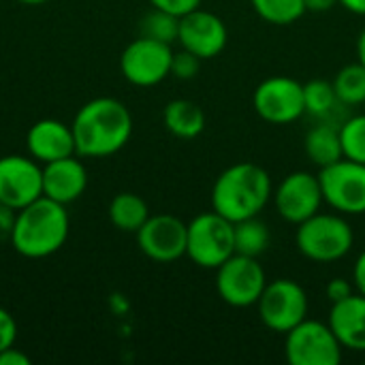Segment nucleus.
Listing matches in <instances>:
<instances>
[{"mask_svg":"<svg viewBox=\"0 0 365 365\" xmlns=\"http://www.w3.org/2000/svg\"><path fill=\"white\" fill-rule=\"evenodd\" d=\"M178 30H180V17L160 9H154L148 13L141 21V34L163 41V43H173L178 41Z\"/></svg>","mask_w":365,"mask_h":365,"instance_id":"27","label":"nucleus"},{"mask_svg":"<svg viewBox=\"0 0 365 365\" xmlns=\"http://www.w3.org/2000/svg\"><path fill=\"white\" fill-rule=\"evenodd\" d=\"M201 2H203V0H150V4H152L154 9L173 13V15H178V17H182V15L195 11V9H199Z\"/></svg>","mask_w":365,"mask_h":365,"instance_id":"30","label":"nucleus"},{"mask_svg":"<svg viewBox=\"0 0 365 365\" xmlns=\"http://www.w3.org/2000/svg\"><path fill=\"white\" fill-rule=\"evenodd\" d=\"M68 212L66 205L47 197H38L30 205L17 210L11 231V244L15 252L26 259H45L56 255L68 237Z\"/></svg>","mask_w":365,"mask_h":365,"instance_id":"3","label":"nucleus"},{"mask_svg":"<svg viewBox=\"0 0 365 365\" xmlns=\"http://www.w3.org/2000/svg\"><path fill=\"white\" fill-rule=\"evenodd\" d=\"M353 282H355L357 293L365 295V250L357 257V261H355V267H353Z\"/></svg>","mask_w":365,"mask_h":365,"instance_id":"34","label":"nucleus"},{"mask_svg":"<svg viewBox=\"0 0 365 365\" xmlns=\"http://www.w3.org/2000/svg\"><path fill=\"white\" fill-rule=\"evenodd\" d=\"M173 49L169 43L139 36L128 43L120 56V71L124 79L139 88H152L171 75Z\"/></svg>","mask_w":365,"mask_h":365,"instance_id":"10","label":"nucleus"},{"mask_svg":"<svg viewBox=\"0 0 365 365\" xmlns=\"http://www.w3.org/2000/svg\"><path fill=\"white\" fill-rule=\"evenodd\" d=\"M233 229L235 225L214 210L195 216L188 222L186 257L203 269H218L235 255Z\"/></svg>","mask_w":365,"mask_h":365,"instance_id":"5","label":"nucleus"},{"mask_svg":"<svg viewBox=\"0 0 365 365\" xmlns=\"http://www.w3.org/2000/svg\"><path fill=\"white\" fill-rule=\"evenodd\" d=\"M17 212L0 203V237H11Z\"/></svg>","mask_w":365,"mask_h":365,"instance_id":"33","label":"nucleus"},{"mask_svg":"<svg viewBox=\"0 0 365 365\" xmlns=\"http://www.w3.org/2000/svg\"><path fill=\"white\" fill-rule=\"evenodd\" d=\"M265 287H267L265 269L255 257L235 252L216 269V291L220 299L233 308L257 306Z\"/></svg>","mask_w":365,"mask_h":365,"instance_id":"7","label":"nucleus"},{"mask_svg":"<svg viewBox=\"0 0 365 365\" xmlns=\"http://www.w3.org/2000/svg\"><path fill=\"white\" fill-rule=\"evenodd\" d=\"M0 365H30V357L13 344L0 353Z\"/></svg>","mask_w":365,"mask_h":365,"instance_id":"32","label":"nucleus"},{"mask_svg":"<svg viewBox=\"0 0 365 365\" xmlns=\"http://www.w3.org/2000/svg\"><path fill=\"white\" fill-rule=\"evenodd\" d=\"M306 154L321 169L344 158L340 128H336L331 124H319V126L310 128L306 135Z\"/></svg>","mask_w":365,"mask_h":365,"instance_id":"21","label":"nucleus"},{"mask_svg":"<svg viewBox=\"0 0 365 365\" xmlns=\"http://www.w3.org/2000/svg\"><path fill=\"white\" fill-rule=\"evenodd\" d=\"M327 323L342 349L365 353V295L353 293L346 299L331 304Z\"/></svg>","mask_w":365,"mask_h":365,"instance_id":"18","label":"nucleus"},{"mask_svg":"<svg viewBox=\"0 0 365 365\" xmlns=\"http://www.w3.org/2000/svg\"><path fill=\"white\" fill-rule=\"evenodd\" d=\"M274 195L269 173L257 163L227 167L212 186V210L231 222L255 218Z\"/></svg>","mask_w":365,"mask_h":365,"instance_id":"2","label":"nucleus"},{"mask_svg":"<svg viewBox=\"0 0 365 365\" xmlns=\"http://www.w3.org/2000/svg\"><path fill=\"white\" fill-rule=\"evenodd\" d=\"M26 148H28L30 156L34 160H38L41 165L77 154L73 128L68 124H64L60 120H51V118L38 120L30 126V130L26 135Z\"/></svg>","mask_w":365,"mask_h":365,"instance_id":"17","label":"nucleus"},{"mask_svg":"<svg viewBox=\"0 0 365 365\" xmlns=\"http://www.w3.org/2000/svg\"><path fill=\"white\" fill-rule=\"evenodd\" d=\"M88 188V169L73 154L43 165V197L68 205Z\"/></svg>","mask_w":365,"mask_h":365,"instance_id":"16","label":"nucleus"},{"mask_svg":"<svg viewBox=\"0 0 365 365\" xmlns=\"http://www.w3.org/2000/svg\"><path fill=\"white\" fill-rule=\"evenodd\" d=\"M135 235L139 250L156 263H173L186 255L188 225L173 214L150 216Z\"/></svg>","mask_w":365,"mask_h":365,"instance_id":"13","label":"nucleus"},{"mask_svg":"<svg viewBox=\"0 0 365 365\" xmlns=\"http://www.w3.org/2000/svg\"><path fill=\"white\" fill-rule=\"evenodd\" d=\"M323 201L344 216L365 214V165L340 158L319 173Z\"/></svg>","mask_w":365,"mask_h":365,"instance_id":"9","label":"nucleus"},{"mask_svg":"<svg viewBox=\"0 0 365 365\" xmlns=\"http://www.w3.org/2000/svg\"><path fill=\"white\" fill-rule=\"evenodd\" d=\"M338 101L344 105H364L365 103V66L361 62L346 64L338 71L334 79Z\"/></svg>","mask_w":365,"mask_h":365,"instance_id":"24","label":"nucleus"},{"mask_svg":"<svg viewBox=\"0 0 365 365\" xmlns=\"http://www.w3.org/2000/svg\"><path fill=\"white\" fill-rule=\"evenodd\" d=\"M250 4L263 21L274 26L295 24L306 13L304 0H250Z\"/></svg>","mask_w":365,"mask_h":365,"instance_id":"23","label":"nucleus"},{"mask_svg":"<svg viewBox=\"0 0 365 365\" xmlns=\"http://www.w3.org/2000/svg\"><path fill=\"white\" fill-rule=\"evenodd\" d=\"M338 94L331 81L325 79H312L308 83H304V105H306V113L310 115H327L334 107H336Z\"/></svg>","mask_w":365,"mask_h":365,"instance_id":"25","label":"nucleus"},{"mask_svg":"<svg viewBox=\"0 0 365 365\" xmlns=\"http://www.w3.org/2000/svg\"><path fill=\"white\" fill-rule=\"evenodd\" d=\"M233 225H235V229H233L235 252L259 259L269 246V229H267V225L261 222L259 216L246 218V220H240V222H233Z\"/></svg>","mask_w":365,"mask_h":365,"instance_id":"22","label":"nucleus"},{"mask_svg":"<svg viewBox=\"0 0 365 365\" xmlns=\"http://www.w3.org/2000/svg\"><path fill=\"white\" fill-rule=\"evenodd\" d=\"M261 323L276 334H289L308 319V295L302 284L291 278L267 282L257 302Z\"/></svg>","mask_w":365,"mask_h":365,"instance_id":"6","label":"nucleus"},{"mask_svg":"<svg viewBox=\"0 0 365 365\" xmlns=\"http://www.w3.org/2000/svg\"><path fill=\"white\" fill-rule=\"evenodd\" d=\"M284 355L291 365H340L342 344L329 323L302 321L284 334Z\"/></svg>","mask_w":365,"mask_h":365,"instance_id":"8","label":"nucleus"},{"mask_svg":"<svg viewBox=\"0 0 365 365\" xmlns=\"http://www.w3.org/2000/svg\"><path fill=\"white\" fill-rule=\"evenodd\" d=\"M17 2H21V4H32V6H34V4H45L47 0H17Z\"/></svg>","mask_w":365,"mask_h":365,"instance_id":"38","label":"nucleus"},{"mask_svg":"<svg viewBox=\"0 0 365 365\" xmlns=\"http://www.w3.org/2000/svg\"><path fill=\"white\" fill-rule=\"evenodd\" d=\"M304 4H306V13L308 11H312V13H327L336 4H340V0H304Z\"/></svg>","mask_w":365,"mask_h":365,"instance_id":"35","label":"nucleus"},{"mask_svg":"<svg viewBox=\"0 0 365 365\" xmlns=\"http://www.w3.org/2000/svg\"><path fill=\"white\" fill-rule=\"evenodd\" d=\"M272 199L276 203L278 214L287 222L299 225L310 216H314L317 212H321L323 190H321L319 175L310 171H293L280 182Z\"/></svg>","mask_w":365,"mask_h":365,"instance_id":"14","label":"nucleus"},{"mask_svg":"<svg viewBox=\"0 0 365 365\" xmlns=\"http://www.w3.org/2000/svg\"><path fill=\"white\" fill-rule=\"evenodd\" d=\"M357 62H361L365 66V28L357 38Z\"/></svg>","mask_w":365,"mask_h":365,"instance_id":"37","label":"nucleus"},{"mask_svg":"<svg viewBox=\"0 0 365 365\" xmlns=\"http://www.w3.org/2000/svg\"><path fill=\"white\" fill-rule=\"evenodd\" d=\"M252 107L257 115L269 124H291L306 113L304 83L287 75L267 77L257 86Z\"/></svg>","mask_w":365,"mask_h":365,"instance_id":"11","label":"nucleus"},{"mask_svg":"<svg viewBox=\"0 0 365 365\" xmlns=\"http://www.w3.org/2000/svg\"><path fill=\"white\" fill-rule=\"evenodd\" d=\"M178 43L197 58L210 60L225 51L229 43V30L216 13L199 6L180 17Z\"/></svg>","mask_w":365,"mask_h":365,"instance_id":"15","label":"nucleus"},{"mask_svg":"<svg viewBox=\"0 0 365 365\" xmlns=\"http://www.w3.org/2000/svg\"><path fill=\"white\" fill-rule=\"evenodd\" d=\"M15 340H17V323L9 310L0 308V353L13 346Z\"/></svg>","mask_w":365,"mask_h":365,"instance_id":"29","label":"nucleus"},{"mask_svg":"<svg viewBox=\"0 0 365 365\" xmlns=\"http://www.w3.org/2000/svg\"><path fill=\"white\" fill-rule=\"evenodd\" d=\"M150 218L148 203L135 192H120L109 203V220L124 233H137Z\"/></svg>","mask_w":365,"mask_h":365,"instance_id":"20","label":"nucleus"},{"mask_svg":"<svg viewBox=\"0 0 365 365\" xmlns=\"http://www.w3.org/2000/svg\"><path fill=\"white\" fill-rule=\"evenodd\" d=\"M327 299L329 304H338L342 299H346L349 295H353V284L344 278H334L329 284H327Z\"/></svg>","mask_w":365,"mask_h":365,"instance_id":"31","label":"nucleus"},{"mask_svg":"<svg viewBox=\"0 0 365 365\" xmlns=\"http://www.w3.org/2000/svg\"><path fill=\"white\" fill-rule=\"evenodd\" d=\"M75 152L81 158H105L118 154L133 135L128 107L111 96L88 101L73 118Z\"/></svg>","mask_w":365,"mask_h":365,"instance_id":"1","label":"nucleus"},{"mask_svg":"<svg viewBox=\"0 0 365 365\" xmlns=\"http://www.w3.org/2000/svg\"><path fill=\"white\" fill-rule=\"evenodd\" d=\"M43 197V167L32 156L9 154L0 158V203L21 210Z\"/></svg>","mask_w":365,"mask_h":365,"instance_id":"12","label":"nucleus"},{"mask_svg":"<svg viewBox=\"0 0 365 365\" xmlns=\"http://www.w3.org/2000/svg\"><path fill=\"white\" fill-rule=\"evenodd\" d=\"M201 66V58H197L195 53L182 49V51H173V62H171V75L178 79H192L197 77Z\"/></svg>","mask_w":365,"mask_h":365,"instance_id":"28","label":"nucleus"},{"mask_svg":"<svg viewBox=\"0 0 365 365\" xmlns=\"http://www.w3.org/2000/svg\"><path fill=\"white\" fill-rule=\"evenodd\" d=\"M340 4L355 15H365V0H340Z\"/></svg>","mask_w":365,"mask_h":365,"instance_id":"36","label":"nucleus"},{"mask_svg":"<svg viewBox=\"0 0 365 365\" xmlns=\"http://www.w3.org/2000/svg\"><path fill=\"white\" fill-rule=\"evenodd\" d=\"M340 141L344 158L365 165V113L349 118L340 126Z\"/></svg>","mask_w":365,"mask_h":365,"instance_id":"26","label":"nucleus"},{"mask_svg":"<svg viewBox=\"0 0 365 365\" xmlns=\"http://www.w3.org/2000/svg\"><path fill=\"white\" fill-rule=\"evenodd\" d=\"M163 122H165V128L173 137L195 139L205 128V113L197 103L186 101V98H175L165 107Z\"/></svg>","mask_w":365,"mask_h":365,"instance_id":"19","label":"nucleus"},{"mask_svg":"<svg viewBox=\"0 0 365 365\" xmlns=\"http://www.w3.org/2000/svg\"><path fill=\"white\" fill-rule=\"evenodd\" d=\"M295 244L306 259L314 263H334L351 252L355 235L344 214L317 212L297 225Z\"/></svg>","mask_w":365,"mask_h":365,"instance_id":"4","label":"nucleus"}]
</instances>
